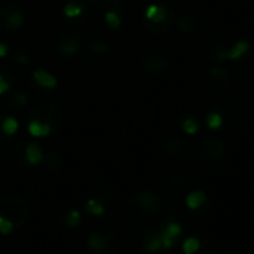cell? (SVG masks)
Wrapping results in <instances>:
<instances>
[{
	"label": "cell",
	"instance_id": "obj_1",
	"mask_svg": "<svg viewBox=\"0 0 254 254\" xmlns=\"http://www.w3.org/2000/svg\"><path fill=\"white\" fill-rule=\"evenodd\" d=\"M226 145L217 138H205L196 147V159L205 166H220L226 160Z\"/></svg>",
	"mask_w": 254,
	"mask_h": 254
},
{
	"label": "cell",
	"instance_id": "obj_2",
	"mask_svg": "<svg viewBox=\"0 0 254 254\" xmlns=\"http://www.w3.org/2000/svg\"><path fill=\"white\" fill-rule=\"evenodd\" d=\"M141 69L151 76H159L168 72L171 57L163 47H150L141 54Z\"/></svg>",
	"mask_w": 254,
	"mask_h": 254
},
{
	"label": "cell",
	"instance_id": "obj_3",
	"mask_svg": "<svg viewBox=\"0 0 254 254\" xmlns=\"http://www.w3.org/2000/svg\"><path fill=\"white\" fill-rule=\"evenodd\" d=\"M26 21V12L18 0H6L0 5V30L18 32Z\"/></svg>",
	"mask_w": 254,
	"mask_h": 254
},
{
	"label": "cell",
	"instance_id": "obj_4",
	"mask_svg": "<svg viewBox=\"0 0 254 254\" xmlns=\"http://www.w3.org/2000/svg\"><path fill=\"white\" fill-rule=\"evenodd\" d=\"M0 215L11 220L15 227H20L29 217V205L20 196H5L0 199Z\"/></svg>",
	"mask_w": 254,
	"mask_h": 254
},
{
	"label": "cell",
	"instance_id": "obj_5",
	"mask_svg": "<svg viewBox=\"0 0 254 254\" xmlns=\"http://www.w3.org/2000/svg\"><path fill=\"white\" fill-rule=\"evenodd\" d=\"M54 38H57L56 48L60 56L72 57L79 53L81 44H79V33L76 30H73L70 27H64Z\"/></svg>",
	"mask_w": 254,
	"mask_h": 254
},
{
	"label": "cell",
	"instance_id": "obj_6",
	"mask_svg": "<svg viewBox=\"0 0 254 254\" xmlns=\"http://www.w3.org/2000/svg\"><path fill=\"white\" fill-rule=\"evenodd\" d=\"M133 203L145 214L147 217H153L160 211L162 206V199L157 193L150 191V190H141L132 197Z\"/></svg>",
	"mask_w": 254,
	"mask_h": 254
},
{
	"label": "cell",
	"instance_id": "obj_7",
	"mask_svg": "<svg viewBox=\"0 0 254 254\" xmlns=\"http://www.w3.org/2000/svg\"><path fill=\"white\" fill-rule=\"evenodd\" d=\"M32 120H44V123H48L53 130H56L62 123V114L60 111L51 105V103H41L32 109Z\"/></svg>",
	"mask_w": 254,
	"mask_h": 254
},
{
	"label": "cell",
	"instance_id": "obj_8",
	"mask_svg": "<svg viewBox=\"0 0 254 254\" xmlns=\"http://www.w3.org/2000/svg\"><path fill=\"white\" fill-rule=\"evenodd\" d=\"M217 112L223 118V124L227 127H235L242 120V109L233 100H224L217 106Z\"/></svg>",
	"mask_w": 254,
	"mask_h": 254
},
{
	"label": "cell",
	"instance_id": "obj_9",
	"mask_svg": "<svg viewBox=\"0 0 254 254\" xmlns=\"http://www.w3.org/2000/svg\"><path fill=\"white\" fill-rule=\"evenodd\" d=\"M181 226L175 221H171L168 223L159 233H160V238H162V245L165 250H169L174 247L175 244V239L181 235Z\"/></svg>",
	"mask_w": 254,
	"mask_h": 254
},
{
	"label": "cell",
	"instance_id": "obj_10",
	"mask_svg": "<svg viewBox=\"0 0 254 254\" xmlns=\"http://www.w3.org/2000/svg\"><path fill=\"white\" fill-rule=\"evenodd\" d=\"M209 78L215 90H226L230 85V73L223 66H214L209 70Z\"/></svg>",
	"mask_w": 254,
	"mask_h": 254
},
{
	"label": "cell",
	"instance_id": "obj_11",
	"mask_svg": "<svg viewBox=\"0 0 254 254\" xmlns=\"http://www.w3.org/2000/svg\"><path fill=\"white\" fill-rule=\"evenodd\" d=\"M184 150H186V144H184V141H183L181 138H178V136L169 138V139L165 142V145H163V151H165V154L169 156V157H178V156H181V154L184 153Z\"/></svg>",
	"mask_w": 254,
	"mask_h": 254
},
{
	"label": "cell",
	"instance_id": "obj_12",
	"mask_svg": "<svg viewBox=\"0 0 254 254\" xmlns=\"http://www.w3.org/2000/svg\"><path fill=\"white\" fill-rule=\"evenodd\" d=\"M174 26H175V23H174V15L172 14L165 23H159V24H153L150 21L144 23V29L147 32H150V33H154V35H166L174 29Z\"/></svg>",
	"mask_w": 254,
	"mask_h": 254
},
{
	"label": "cell",
	"instance_id": "obj_13",
	"mask_svg": "<svg viewBox=\"0 0 254 254\" xmlns=\"http://www.w3.org/2000/svg\"><path fill=\"white\" fill-rule=\"evenodd\" d=\"M27 129H29V133L35 138H44L53 132V127L48 123H42L41 120H32L29 123Z\"/></svg>",
	"mask_w": 254,
	"mask_h": 254
},
{
	"label": "cell",
	"instance_id": "obj_14",
	"mask_svg": "<svg viewBox=\"0 0 254 254\" xmlns=\"http://www.w3.org/2000/svg\"><path fill=\"white\" fill-rule=\"evenodd\" d=\"M33 79L36 81V84H39L42 88H56L57 87V78L54 75H51L50 72L44 70V69H38L33 72Z\"/></svg>",
	"mask_w": 254,
	"mask_h": 254
},
{
	"label": "cell",
	"instance_id": "obj_15",
	"mask_svg": "<svg viewBox=\"0 0 254 254\" xmlns=\"http://www.w3.org/2000/svg\"><path fill=\"white\" fill-rule=\"evenodd\" d=\"M24 157H26L27 163H30V165H38V163H41L42 159H44V151H42V148H41L38 144L30 142V144H27L26 148H24Z\"/></svg>",
	"mask_w": 254,
	"mask_h": 254
},
{
	"label": "cell",
	"instance_id": "obj_16",
	"mask_svg": "<svg viewBox=\"0 0 254 254\" xmlns=\"http://www.w3.org/2000/svg\"><path fill=\"white\" fill-rule=\"evenodd\" d=\"M175 26H177V29L183 35H191V33H194L197 30V23H196L194 17L193 15H189V14L180 17Z\"/></svg>",
	"mask_w": 254,
	"mask_h": 254
},
{
	"label": "cell",
	"instance_id": "obj_17",
	"mask_svg": "<svg viewBox=\"0 0 254 254\" xmlns=\"http://www.w3.org/2000/svg\"><path fill=\"white\" fill-rule=\"evenodd\" d=\"M227 51L229 50L226 48L224 44H220V42L212 44L206 51V59L211 62H224L227 60Z\"/></svg>",
	"mask_w": 254,
	"mask_h": 254
},
{
	"label": "cell",
	"instance_id": "obj_18",
	"mask_svg": "<svg viewBox=\"0 0 254 254\" xmlns=\"http://www.w3.org/2000/svg\"><path fill=\"white\" fill-rule=\"evenodd\" d=\"M145 235H147L145 236V251H148V253H157L159 250L163 248L162 238H160V233L159 232L150 230Z\"/></svg>",
	"mask_w": 254,
	"mask_h": 254
},
{
	"label": "cell",
	"instance_id": "obj_19",
	"mask_svg": "<svg viewBox=\"0 0 254 254\" xmlns=\"http://www.w3.org/2000/svg\"><path fill=\"white\" fill-rule=\"evenodd\" d=\"M87 245L94 253H103V251L108 250V244H106L105 238L100 233H97V232H94V233L90 235V238L87 241Z\"/></svg>",
	"mask_w": 254,
	"mask_h": 254
},
{
	"label": "cell",
	"instance_id": "obj_20",
	"mask_svg": "<svg viewBox=\"0 0 254 254\" xmlns=\"http://www.w3.org/2000/svg\"><path fill=\"white\" fill-rule=\"evenodd\" d=\"M205 200H206V194H205V191H202V190L191 191V193L186 197V203H187V206H189L191 211L199 209V208L205 203Z\"/></svg>",
	"mask_w": 254,
	"mask_h": 254
},
{
	"label": "cell",
	"instance_id": "obj_21",
	"mask_svg": "<svg viewBox=\"0 0 254 254\" xmlns=\"http://www.w3.org/2000/svg\"><path fill=\"white\" fill-rule=\"evenodd\" d=\"M42 162H44V165H45L47 169L54 171V172L59 171V169H62V165H63L62 156L59 153H56V151H50L47 156H44Z\"/></svg>",
	"mask_w": 254,
	"mask_h": 254
},
{
	"label": "cell",
	"instance_id": "obj_22",
	"mask_svg": "<svg viewBox=\"0 0 254 254\" xmlns=\"http://www.w3.org/2000/svg\"><path fill=\"white\" fill-rule=\"evenodd\" d=\"M250 48V44L247 41H239L236 42L229 51H227V60H238L241 59Z\"/></svg>",
	"mask_w": 254,
	"mask_h": 254
},
{
	"label": "cell",
	"instance_id": "obj_23",
	"mask_svg": "<svg viewBox=\"0 0 254 254\" xmlns=\"http://www.w3.org/2000/svg\"><path fill=\"white\" fill-rule=\"evenodd\" d=\"M84 12V6L78 2H69L64 5L63 8V14L67 17V18H76L79 17L81 14Z\"/></svg>",
	"mask_w": 254,
	"mask_h": 254
},
{
	"label": "cell",
	"instance_id": "obj_24",
	"mask_svg": "<svg viewBox=\"0 0 254 254\" xmlns=\"http://www.w3.org/2000/svg\"><path fill=\"white\" fill-rule=\"evenodd\" d=\"M17 130H18V121L14 117H6L2 123V132L6 136H12L17 133Z\"/></svg>",
	"mask_w": 254,
	"mask_h": 254
},
{
	"label": "cell",
	"instance_id": "obj_25",
	"mask_svg": "<svg viewBox=\"0 0 254 254\" xmlns=\"http://www.w3.org/2000/svg\"><path fill=\"white\" fill-rule=\"evenodd\" d=\"M85 209L87 212H90L91 215H96V217H100L105 214V206L102 202L96 200V199H88L85 202Z\"/></svg>",
	"mask_w": 254,
	"mask_h": 254
},
{
	"label": "cell",
	"instance_id": "obj_26",
	"mask_svg": "<svg viewBox=\"0 0 254 254\" xmlns=\"http://www.w3.org/2000/svg\"><path fill=\"white\" fill-rule=\"evenodd\" d=\"M90 51H91L93 54H96V56H105V54L109 53V47H108V44L103 42L102 39H94V41H91V44H90Z\"/></svg>",
	"mask_w": 254,
	"mask_h": 254
},
{
	"label": "cell",
	"instance_id": "obj_27",
	"mask_svg": "<svg viewBox=\"0 0 254 254\" xmlns=\"http://www.w3.org/2000/svg\"><path fill=\"white\" fill-rule=\"evenodd\" d=\"M200 248V241L197 238H187L183 244L184 254H194Z\"/></svg>",
	"mask_w": 254,
	"mask_h": 254
},
{
	"label": "cell",
	"instance_id": "obj_28",
	"mask_svg": "<svg viewBox=\"0 0 254 254\" xmlns=\"http://www.w3.org/2000/svg\"><path fill=\"white\" fill-rule=\"evenodd\" d=\"M105 21H106L108 27L112 29V30H117L121 26V18H120V15L115 11H108L105 14Z\"/></svg>",
	"mask_w": 254,
	"mask_h": 254
},
{
	"label": "cell",
	"instance_id": "obj_29",
	"mask_svg": "<svg viewBox=\"0 0 254 254\" xmlns=\"http://www.w3.org/2000/svg\"><path fill=\"white\" fill-rule=\"evenodd\" d=\"M217 248H218V245H217V242L212 239V238H205L203 239V245L200 244V253L199 254H215L217 253Z\"/></svg>",
	"mask_w": 254,
	"mask_h": 254
},
{
	"label": "cell",
	"instance_id": "obj_30",
	"mask_svg": "<svg viewBox=\"0 0 254 254\" xmlns=\"http://www.w3.org/2000/svg\"><path fill=\"white\" fill-rule=\"evenodd\" d=\"M206 124H208L209 129H220V127L223 126V118L217 111L211 112L206 115Z\"/></svg>",
	"mask_w": 254,
	"mask_h": 254
},
{
	"label": "cell",
	"instance_id": "obj_31",
	"mask_svg": "<svg viewBox=\"0 0 254 254\" xmlns=\"http://www.w3.org/2000/svg\"><path fill=\"white\" fill-rule=\"evenodd\" d=\"M169 183H171L172 187L181 189V187H184V184H186V175H184L183 172H180V171H174V172L169 175Z\"/></svg>",
	"mask_w": 254,
	"mask_h": 254
},
{
	"label": "cell",
	"instance_id": "obj_32",
	"mask_svg": "<svg viewBox=\"0 0 254 254\" xmlns=\"http://www.w3.org/2000/svg\"><path fill=\"white\" fill-rule=\"evenodd\" d=\"M183 130L187 133V135H196L197 130H199V124L194 118H186L183 121Z\"/></svg>",
	"mask_w": 254,
	"mask_h": 254
},
{
	"label": "cell",
	"instance_id": "obj_33",
	"mask_svg": "<svg viewBox=\"0 0 254 254\" xmlns=\"http://www.w3.org/2000/svg\"><path fill=\"white\" fill-rule=\"evenodd\" d=\"M9 103L14 105V106H23V105L27 103V94L23 93V91H14L9 96Z\"/></svg>",
	"mask_w": 254,
	"mask_h": 254
},
{
	"label": "cell",
	"instance_id": "obj_34",
	"mask_svg": "<svg viewBox=\"0 0 254 254\" xmlns=\"http://www.w3.org/2000/svg\"><path fill=\"white\" fill-rule=\"evenodd\" d=\"M64 221H66V224H67V226H70V227H76V226L81 223V212H79L78 209H72V211L66 215Z\"/></svg>",
	"mask_w": 254,
	"mask_h": 254
},
{
	"label": "cell",
	"instance_id": "obj_35",
	"mask_svg": "<svg viewBox=\"0 0 254 254\" xmlns=\"http://www.w3.org/2000/svg\"><path fill=\"white\" fill-rule=\"evenodd\" d=\"M12 59H14L15 63L20 64V66H26V64L29 63V60H30V59H29V54H27L26 51H23V50H17Z\"/></svg>",
	"mask_w": 254,
	"mask_h": 254
},
{
	"label": "cell",
	"instance_id": "obj_36",
	"mask_svg": "<svg viewBox=\"0 0 254 254\" xmlns=\"http://www.w3.org/2000/svg\"><path fill=\"white\" fill-rule=\"evenodd\" d=\"M11 87V81L5 78V73H0V96L5 94Z\"/></svg>",
	"mask_w": 254,
	"mask_h": 254
},
{
	"label": "cell",
	"instance_id": "obj_37",
	"mask_svg": "<svg viewBox=\"0 0 254 254\" xmlns=\"http://www.w3.org/2000/svg\"><path fill=\"white\" fill-rule=\"evenodd\" d=\"M9 53V48L5 42H0V57H5Z\"/></svg>",
	"mask_w": 254,
	"mask_h": 254
},
{
	"label": "cell",
	"instance_id": "obj_38",
	"mask_svg": "<svg viewBox=\"0 0 254 254\" xmlns=\"http://www.w3.org/2000/svg\"><path fill=\"white\" fill-rule=\"evenodd\" d=\"M3 220H5V217H3V215H0V226H2V223H3Z\"/></svg>",
	"mask_w": 254,
	"mask_h": 254
},
{
	"label": "cell",
	"instance_id": "obj_39",
	"mask_svg": "<svg viewBox=\"0 0 254 254\" xmlns=\"http://www.w3.org/2000/svg\"><path fill=\"white\" fill-rule=\"evenodd\" d=\"M226 254H236V251H227Z\"/></svg>",
	"mask_w": 254,
	"mask_h": 254
}]
</instances>
